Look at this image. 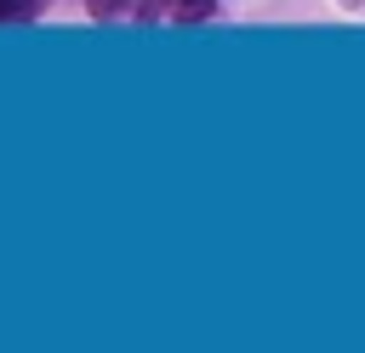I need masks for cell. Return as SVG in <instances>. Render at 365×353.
<instances>
[{"label": "cell", "mask_w": 365, "mask_h": 353, "mask_svg": "<svg viewBox=\"0 0 365 353\" xmlns=\"http://www.w3.org/2000/svg\"><path fill=\"white\" fill-rule=\"evenodd\" d=\"M91 17L97 23H143L148 0H91Z\"/></svg>", "instance_id": "1"}, {"label": "cell", "mask_w": 365, "mask_h": 353, "mask_svg": "<svg viewBox=\"0 0 365 353\" xmlns=\"http://www.w3.org/2000/svg\"><path fill=\"white\" fill-rule=\"evenodd\" d=\"M160 6H165V11L177 17V23H194V17H205V11L217 6V0H160Z\"/></svg>", "instance_id": "2"}, {"label": "cell", "mask_w": 365, "mask_h": 353, "mask_svg": "<svg viewBox=\"0 0 365 353\" xmlns=\"http://www.w3.org/2000/svg\"><path fill=\"white\" fill-rule=\"evenodd\" d=\"M40 6L34 0H0V23H23V17H34Z\"/></svg>", "instance_id": "3"}]
</instances>
